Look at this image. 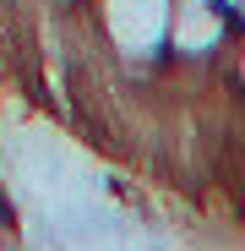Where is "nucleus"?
Returning a JSON list of instances; mask_svg holds the SVG:
<instances>
[{"label":"nucleus","instance_id":"4","mask_svg":"<svg viewBox=\"0 0 245 251\" xmlns=\"http://www.w3.org/2000/svg\"><path fill=\"white\" fill-rule=\"evenodd\" d=\"M240 71H245V66H240Z\"/></svg>","mask_w":245,"mask_h":251},{"label":"nucleus","instance_id":"2","mask_svg":"<svg viewBox=\"0 0 245 251\" xmlns=\"http://www.w3.org/2000/svg\"><path fill=\"white\" fill-rule=\"evenodd\" d=\"M223 0H175V17H169V44L180 55H207L218 38H223Z\"/></svg>","mask_w":245,"mask_h":251},{"label":"nucleus","instance_id":"3","mask_svg":"<svg viewBox=\"0 0 245 251\" xmlns=\"http://www.w3.org/2000/svg\"><path fill=\"white\" fill-rule=\"evenodd\" d=\"M223 6H240V11H245V0H223Z\"/></svg>","mask_w":245,"mask_h":251},{"label":"nucleus","instance_id":"1","mask_svg":"<svg viewBox=\"0 0 245 251\" xmlns=\"http://www.w3.org/2000/svg\"><path fill=\"white\" fill-rule=\"evenodd\" d=\"M169 17H175V0H104V22L120 38V50L131 55H147L169 33Z\"/></svg>","mask_w":245,"mask_h":251}]
</instances>
